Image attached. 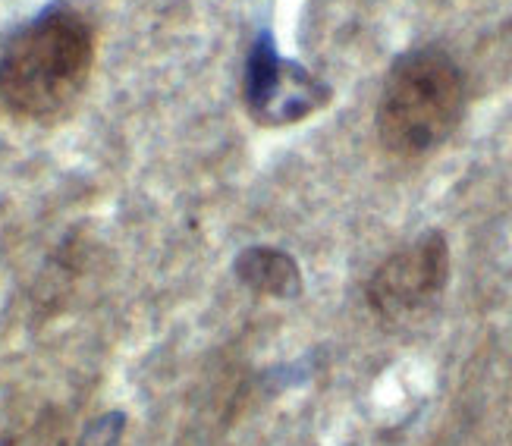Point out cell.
I'll return each mask as SVG.
<instances>
[{"label": "cell", "instance_id": "6da1fadb", "mask_svg": "<svg viewBox=\"0 0 512 446\" xmlns=\"http://www.w3.org/2000/svg\"><path fill=\"white\" fill-rule=\"evenodd\" d=\"M92 66V22L70 4H54L7 41L0 54V104L22 120H57L85 92Z\"/></svg>", "mask_w": 512, "mask_h": 446}, {"label": "cell", "instance_id": "7a4b0ae2", "mask_svg": "<svg viewBox=\"0 0 512 446\" xmlns=\"http://www.w3.org/2000/svg\"><path fill=\"white\" fill-rule=\"evenodd\" d=\"M465 76L443 48H412L399 54L377 101V132L387 151L421 158L440 148L462 123Z\"/></svg>", "mask_w": 512, "mask_h": 446}, {"label": "cell", "instance_id": "3957f363", "mask_svg": "<svg viewBox=\"0 0 512 446\" xmlns=\"http://www.w3.org/2000/svg\"><path fill=\"white\" fill-rule=\"evenodd\" d=\"M242 101L258 126H289L330 104V85L302 63L280 57L274 38L261 32L242 73Z\"/></svg>", "mask_w": 512, "mask_h": 446}, {"label": "cell", "instance_id": "277c9868", "mask_svg": "<svg viewBox=\"0 0 512 446\" xmlns=\"http://www.w3.org/2000/svg\"><path fill=\"white\" fill-rule=\"evenodd\" d=\"M450 280V245L440 230L393 252L368 280V305L384 321H403L440 299Z\"/></svg>", "mask_w": 512, "mask_h": 446}, {"label": "cell", "instance_id": "5b68a950", "mask_svg": "<svg viewBox=\"0 0 512 446\" xmlns=\"http://www.w3.org/2000/svg\"><path fill=\"white\" fill-rule=\"evenodd\" d=\"M233 267L239 283L252 289L255 296L296 299L302 293L299 261L283 249H274V245H249L236 255Z\"/></svg>", "mask_w": 512, "mask_h": 446}]
</instances>
